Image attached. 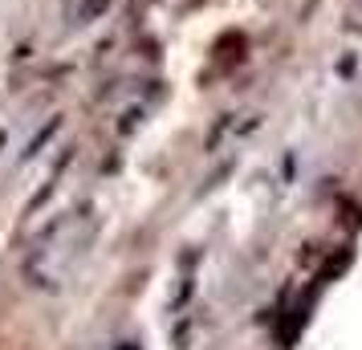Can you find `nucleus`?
<instances>
[{
  "label": "nucleus",
  "mask_w": 362,
  "mask_h": 350,
  "mask_svg": "<svg viewBox=\"0 0 362 350\" xmlns=\"http://www.w3.org/2000/svg\"><path fill=\"white\" fill-rule=\"evenodd\" d=\"M110 8V0H82V8H78V21L74 25H90V21L98 17V13H106Z\"/></svg>",
  "instance_id": "nucleus-1"
}]
</instances>
